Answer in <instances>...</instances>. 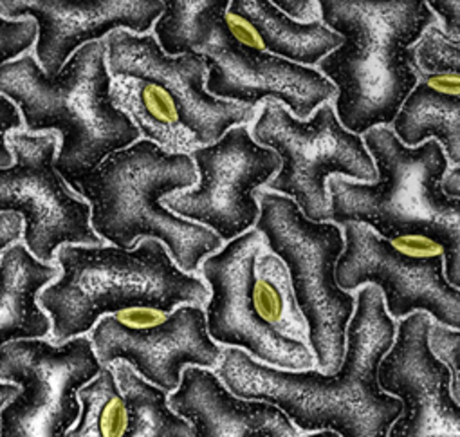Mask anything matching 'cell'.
I'll use <instances>...</instances> for the list:
<instances>
[{
	"instance_id": "1",
	"label": "cell",
	"mask_w": 460,
	"mask_h": 437,
	"mask_svg": "<svg viewBox=\"0 0 460 437\" xmlns=\"http://www.w3.org/2000/svg\"><path fill=\"white\" fill-rule=\"evenodd\" d=\"M395 327L397 322L388 317L381 291L368 284L358 290L338 372L277 369L234 347H224L213 372L232 394L279 406L300 432L331 430L340 437H388L402 403L379 388L377 367L394 343Z\"/></svg>"
},
{
	"instance_id": "2",
	"label": "cell",
	"mask_w": 460,
	"mask_h": 437,
	"mask_svg": "<svg viewBox=\"0 0 460 437\" xmlns=\"http://www.w3.org/2000/svg\"><path fill=\"white\" fill-rule=\"evenodd\" d=\"M322 24L343 44L318 66L336 87L334 112L352 134L388 127L419 84L411 46L437 22L426 0H322Z\"/></svg>"
},
{
	"instance_id": "3",
	"label": "cell",
	"mask_w": 460,
	"mask_h": 437,
	"mask_svg": "<svg viewBox=\"0 0 460 437\" xmlns=\"http://www.w3.org/2000/svg\"><path fill=\"white\" fill-rule=\"evenodd\" d=\"M103 40L80 48L57 76L24 55L0 67V94L13 102L28 134L62 136L57 170L71 188L111 154L141 139L137 123L116 105Z\"/></svg>"
},
{
	"instance_id": "4",
	"label": "cell",
	"mask_w": 460,
	"mask_h": 437,
	"mask_svg": "<svg viewBox=\"0 0 460 437\" xmlns=\"http://www.w3.org/2000/svg\"><path fill=\"white\" fill-rule=\"evenodd\" d=\"M374 159L377 179L359 183L331 177L329 217L340 228L358 223L385 239L426 237L442 248L444 277L460 284V199L440 188L449 161L435 139L404 147L390 127L361 136Z\"/></svg>"
},
{
	"instance_id": "5",
	"label": "cell",
	"mask_w": 460,
	"mask_h": 437,
	"mask_svg": "<svg viewBox=\"0 0 460 437\" xmlns=\"http://www.w3.org/2000/svg\"><path fill=\"white\" fill-rule=\"evenodd\" d=\"M190 154L168 152L145 138L111 154L73 188L91 204V228L119 250L155 239L184 273L197 275L202 261L224 243L211 230L175 215L163 199L197 184Z\"/></svg>"
},
{
	"instance_id": "6",
	"label": "cell",
	"mask_w": 460,
	"mask_h": 437,
	"mask_svg": "<svg viewBox=\"0 0 460 437\" xmlns=\"http://www.w3.org/2000/svg\"><path fill=\"white\" fill-rule=\"evenodd\" d=\"M199 275L209 290L204 315L215 343L243 349L277 369L307 370L316 365L289 272L261 232L252 228L226 243L202 261Z\"/></svg>"
},
{
	"instance_id": "7",
	"label": "cell",
	"mask_w": 460,
	"mask_h": 437,
	"mask_svg": "<svg viewBox=\"0 0 460 437\" xmlns=\"http://www.w3.org/2000/svg\"><path fill=\"white\" fill-rule=\"evenodd\" d=\"M62 275L39 295L51 318L55 345L93 331L100 318L130 309L172 313L179 306L204 308L209 290L197 275L175 266L164 245L143 239L134 250L62 246Z\"/></svg>"
},
{
	"instance_id": "8",
	"label": "cell",
	"mask_w": 460,
	"mask_h": 437,
	"mask_svg": "<svg viewBox=\"0 0 460 437\" xmlns=\"http://www.w3.org/2000/svg\"><path fill=\"white\" fill-rule=\"evenodd\" d=\"M261 215L255 230L286 264L293 293L309 327V347L322 374L338 372L347 347V327L356 297L338 288L336 263L345 248L334 223H313L282 193H255Z\"/></svg>"
},
{
	"instance_id": "9",
	"label": "cell",
	"mask_w": 460,
	"mask_h": 437,
	"mask_svg": "<svg viewBox=\"0 0 460 437\" xmlns=\"http://www.w3.org/2000/svg\"><path fill=\"white\" fill-rule=\"evenodd\" d=\"M252 138L282 161L266 184L296 202L313 223H331L327 181L334 175L374 183L377 172L361 136L349 132L332 103L320 105L309 120H296L279 102H266L253 123Z\"/></svg>"
},
{
	"instance_id": "10",
	"label": "cell",
	"mask_w": 460,
	"mask_h": 437,
	"mask_svg": "<svg viewBox=\"0 0 460 437\" xmlns=\"http://www.w3.org/2000/svg\"><path fill=\"white\" fill-rule=\"evenodd\" d=\"M345 248L336 284L347 293L376 286L395 322L422 311L449 329L460 327V291L444 277L442 248L426 237L385 239L358 223L341 227Z\"/></svg>"
},
{
	"instance_id": "11",
	"label": "cell",
	"mask_w": 460,
	"mask_h": 437,
	"mask_svg": "<svg viewBox=\"0 0 460 437\" xmlns=\"http://www.w3.org/2000/svg\"><path fill=\"white\" fill-rule=\"evenodd\" d=\"M13 165L0 168V213L24 221V245L44 264L62 246H105L91 228V204L57 170L58 134L12 132Z\"/></svg>"
},
{
	"instance_id": "12",
	"label": "cell",
	"mask_w": 460,
	"mask_h": 437,
	"mask_svg": "<svg viewBox=\"0 0 460 437\" xmlns=\"http://www.w3.org/2000/svg\"><path fill=\"white\" fill-rule=\"evenodd\" d=\"M102 369L87 336L60 345L44 338L6 343L0 381L21 392L0 410V437H66L80 415L78 390Z\"/></svg>"
},
{
	"instance_id": "13",
	"label": "cell",
	"mask_w": 460,
	"mask_h": 437,
	"mask_svg": "<svg viewBox=\"0 0 460 437\" xmlns=\"http://www.w3.org/2000/svg\"><path fill=\"white\" fill-rule=\"evenodd\" d=\"M197 184L161 202L186 221L197 223L229 243L250 232L261 215L255 193L280 170V157L261 147L248 125L229 129L217 143L191 154Z\"/></svg>"
},
{
	"instance_id": "14",
	"label": "cell",
	"mask_w": 460,
	"mask_h": 437,
	"mask_svg": "<svg viewBox=\"0 0 460 437\" xmlns=\"http://www.w3.org/2000/svg\"><path fill=\"white\" fill-rule=\"evenodd\" d=\"M91 343L103 367L125 361L168 394L186 367L217 369L224 351L208 334L204 309L195 306H179L168 315L154 309L107 315L93 327Z\"/></svg>"
},
{
	"instance_id": "15",
	"label": "cell",
	"mask_w": 460,
	"mask_h": 437,
	"mask_svg": "<svg viewBox=\"0 0 460 437\" xmlns=\"http://www.w3.org/2000/svg\"><path fill=\"white\" fill-rule=\"evenodd\" d=\"M107 67L114 78H132L161 89L173 103L177 125L193 143H217L229 129L257 120V111L211 96L200 53L166 57L154 35L114 31L105 40Z\"/></svg>"
},
{
	"instance_id": "16",
	"label": "cell",
	"mask_w": 460,
	"mask_h": 437,
	"mask_svg": "<svg viewBox=\"0 0 460 437\" xmlns=\"http://www.w3.org/2000/svg\"><path fill=\"white\" fill-rule=\"evenodd\" d=\"M428 313L397 322L390 351L377 367V385L402 403L388 437H460V405L451 396V372L428 345Z\"/></svg>"
},
{
	"instance_id": "17",
	"label": "cell",
	"mask_w": 460,
	"mask_h": 437,
	"mask_svg": "<svg viewBox=\"0 0 460 437\" xmlns=\"http://www.w3.org/2000/svg\"><path fill=\"white\" fill-rule=\"evenodd\" d=\"M200 55L206 62V91L218 100L248 109L257 111L262 102H279L304 121L338 94L336 87L314 67L239 46L229 35L224 19Z\"/></svg>"
},
{
	"instance_id": "18",
	"label": "cell",
	"mask_w": 460,
	"mask_h": 437,
	"mask_svg": "<svg viewBox=\"0 0 460 437\" xmlns=\"http://www.w3.org/2000/svg\"><path fill=\"white\" fill-rule=\"evenodd\" d=\"M163 12L161 0H0V17L37 22L35 58L48 76H57L80 48L114 31L148 35Z\"/></svg>"
},
{
	"instance_id": "19",
	"label": "cell",
	"mask_w": 460,
	"mask_h": 437,
	"mask_svg": "<svg viewBox=\"0 0 460 437\" xmlns=\"http://www.w3.org/2000/svg\"><path fill=\"white\" fill-rule=\"evenodd\" d=\"M168 406L190 423V437H302L279 406L232 394L213 370L202 367L182 370Z\"/></svg>"
},
{
	"instance_id": "20",
	"label": "cell",
	"mask_w": 460,
	"mask_h": 437,
	"mask_svg": "<svg viewBox=\"0 0 460 437\" xmlns=\"http://www.w3.org/2000/svg\"><path fill=\"white\" fill-rule=\"evenodd\" d=\"M58 277V266L35 259L24 243L4 250L0 257V349L10 342L51 334L53 324L39 306V295Z\"/></svg>"
},
{
	"instance_id": "21",
	"label": "cell",
	"mask_w": 460,
	"mask_h": 437,
	"mask_svg": "<svg viewBox=\"0 0 460 437\" xmlns=\"http://www.w3.org/2000/svg\"><path fill=\"white\" fill-rule=\"evenodd\" d=\"M392 132L408 148L435 139L453 166L460 163V78L419 75V84L392 121Z\"/></svg>"
},
{
	"instance_id": "22",
	"label": "cell",
	"mask_w": 460,
	"mask_h": 437,
	"mask_svg": "<svg viewBox=\"0 0 460 437\" xmlns=\"http://www.w3.org/2000/svg\"><path fill=\"white\" fill-rule=\"evenodd\" d=\"M229 12L252 24L259 51L282 60L313 67L343 44V37L320 22L298 24L273 6L271 0H234Z\"/></svg>"
},
{
	"instance_id": "23",
	"label": "cell",
	"mask_w": 460,
	"mask_h": 437,
	"mask_svg": "<svg viewBox=\"0 0 460 437\" xmlns=\"http://www.w3.org/2000/svg\"><path fill=\"white\" fill-rule=\"evenodd\" d=\"M127 403V428L121 437H190L191 426L168 406V392L154 387L118 361L111 365Z\"/></svg>"
},
{
	"instance_id": "24",
	"label": "cell",
	"mask_w": 460,
	"mask_h": 437,
	"mask_svg": "<svg viewBox=\"0 0 460 437\" xmlns=\"http://www.w3.org/2000/svg\"><path fill=\"white\" fill-rule=\"evenodd\" d=\"M229 0H166L164 12L154 24L155 40L166 57L200 53L222 22Z\"/></svg>"
},
{
	"instance_id": "25",
	"label": "cell",
	"mask_w": 460,
	"mask_h": 437,
	"mask_svg": "<svg viewBox=\"0 0 460 437\" xmlns=\"http://www.w3.org/2000/svg\"><path fill=\"white\" fill-rule=\"evenodd\" d=\"M80 415L66 437H121L128 414L118 387L114 369L103 367L100 374L78 390Z\"/></svg>"
},
{
	"instance_id": "26",
	"label": "cell",
	"mask_w": 460,
	"mask_h": 437,
	"mask_svg": "<svg viewBox=\"0 0 460 437\" xmlns=\"http://www.w3.org/2000/svg\"><path fill=\"white\" fill-rule=\"evenodd\" d=\"M39 37V26L31 19L8 21L0 17V67L24 57ZM22 116L13 102L0 94V168L13 165V154L6 143L8 134L21 130Z\"/></svg>"
},
{
	"instance_id": "27",
	"label": "cell",
	"mask_w": 460,
	"mask_h": 437,
	"mask_svg": "<svg viewBox=\"0 0 460 437\" xmlns=\"http://www.w3.org/2000/svg\"><path fill=\"white\" fill-rule=\"evenodd\" d=\"M411 57L419 75H458L460 40L447 37L438 22H435L411 46Z\"/></svg>"
},
{
	"instance_id": "28",
	"label": "cell",
	"mask_w": 460,
	"mask_h": 437,
	"mask_svg": "<svg viewBox=\"0 0 460 437\" xmlns=\"http://www.w3.org/2000/svg\"><path fill=\"white\" fill-rule=\"evenodd\" d=\"M428 345L433 356L442 361L451 372V396L460 399V333L442 324L431 322L428 333Z\"/></svg>"
},
{
	"instance_id": "29",
	"label": "cell",
	"mask_w": 460,
	"mask_h": 437,
	"mask_svg": "<svg viewBox=\"0 0 460 437\" xmlns=\"http://www.w3.org/2000/svg\"><path fill=\"white\" fill-rule=\"evenodd\" d=\"M141 105L146 111L148 118L161 123V125H177V114L172 100L155 85L143 84L141 93Z\"/></svg>"
},
{
	"instance_id": "30",
	"label": "cell",
	"mask_w": 460,
	"mask_h": 437,
	"mask_svg": "<svg viewBox=\"0 0 460 437\" xmlns=\"http://www.w3.org/2000/svg\"><path fill=\"white\" fill-rule=\"evenodd\" d=\"M273 6L298 24H313L322 21L320 3L316 0H271Z\"/></svg>"
},
{
	"instance_id": "31",
	"label": "cell",
	"mask_w": 460,
	"mask_h": 437,
	"mask_svg": "<svg viewBox=\"0 0 460 437\" xmlns=\"http://www.w3.org/2000/svg\"><path fill=\"white\" fill-rule=\"evenodd\" d=\"M431 13L437 17L438 26L442 31L458 40L460 39V3L458 0H431V3H426Z\"/></svg>"
},
{
	"instance_id": "32",
	"label": "cell",
	"mask_w": 460,
	"mask_h": 437,
	"mask_svg": "<svg viewBox=\"0 0 460 437\" xmlns=\"http://www.w3.org/2000/svg\"><path fill=\"white\" fill-rule=\"evenodd\" d=\"M24 232V221L17 213H0V257L4 250L15 243H21Z\"/></svg>"
},
{
	"instance_id": "33",
	"label": "cell",
	"mask_w": 460,
	"mask_h": 437,
	"mask_svg": "<svg viewBox=\"0 0 460 437\" xmlns=\"http://www.w3.org/2000/svg\"><path fill=\"white\" fill-rule=\"evenodd\" d=\"M458 183H460V166H453L451 170L447 168V172L444 174L442 183H440V188H442V192H444L446 195H449V197H453V199H458V195H460V186H458Z\"/></svg>"
},
{
	"instance_id": "34",
	"label": "cell",
	"mask_w": 460,
	"mask_h": 437,
	"mask_svg": "<svg viewBox=\"0 0 460 437\" xmlns=\"http://www.w3.org/2000/svg\"><path fill=\"white\" fill-rule=\"evenodd\" d=\"M19 392H21L19 385L8 383V381H0V410H3Z\"/></svg>"
},
{
	"instance_id": "35",
	"label": "cell",
	"mask_w": 460,
	"mask_h": 437,
	"mask_svg": "<svg viewBox=\"0 0 460 437\" xmlns=\"http://www.w3.org/2000/svg\"><path fill=\"white\" fill-rule=\"evenodd\" d=\"M304 437H340L336 432H331V430H323V432H313V433H307Z\"/></svg>"
}]
</instances>
